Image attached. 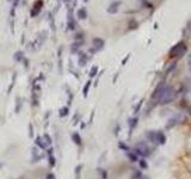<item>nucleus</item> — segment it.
Masks as SVG:
<instances>
[{"label": "nucleus", "instance_id": "obj_1", "mask_svg": "<svg viewBox=\"0 0 191 179\" xmlns=\"http://www.w3.org/2000/svg\"><path fill=\"white\" fill-rule=\"evenodd\" d=\"M153 98L157 99L160 104H167V103H170L171 101H173V99L176 98V91L170 86L160 85L155 90Z\"/></svg>", "mask_w": 191, "mask_h": 179}, {"label": "nucleus", "instance_id": "obj_2", "mask_svg": "<svg viewBox=\"0 0 191 179\" xmlns=\"http://www.w3.org/2000/svg\"><path fill=\"white\" fill-rule=\"evenodd\" d=\"M188 52V47L186 44L182 41V42H178L177 44H174L170 50V56L171 57H179V56H183L185 53Z\"/></svg>", "mask_w": 191, "mask_h": 179}, {"label": "nucleus", "instance_id": "obj_3", "mask_svg": "<svg viewBox=\"0 0 191 179\" xmlns=\"http://www.w3.org/2000/svg\"><path fill=\"white\" fill-rule=\"evenodd\" d=\"M147 136H148V138L152 142H155V143H165V135L163 134V133H160V131H149L148 134H147Z\"/></svg>", "mask_w": 191, "mask_h": 179}, {"label": "nucleus", "instance_id": "obj_4", "mask_svg": "<svg viewBox=\"0 0 191 179\" xmlns=\"http://www.w3.org/2000/svg\"><path fill=\"white\" fill-rule=\"evenodd\" d=\"M149 149L147 146L145 145H139L136 148H135V154L136 155H141V156H148L149 155Z\"/></svg>", "mask_w": 191, "mask_h": 179}, {"label": "nucleus", "instance_id": "obj_5", "mask_svg": "<svg viewBox=\"0 0 191 179\" xmlns=\"http://www.w3.org/2000/svg\"><path fill=\"white\" fill-rule=\"evenodd\" d=\"M93 43H94V49H93V50H91L92 53L98 52L99 49H102L103 48V44H104V42L102 41V39H99V38H94L93 39Z\"/></svg>", "mask_w": 191, "mask_h": 179}, {"label": "nucleus", "instance_id": "obj_6", "mask_svg": "<svg viewBox=\"0 0 191 179\" xmlns=\"http://www.w3.org/2000/svg\"><path fill=\"white\" fill-rule=\"evenodd\" d=\"M121 5V1H115V3H112L111 5H110V7H109V10L108 11L110 12V13H116L117 11H118V6Z\"/></svg>", "mask_w": 191, "mask_h": 179}, {"label": "nucleus", "instance_id": "obj_7", "mask_svg": "<svg viewBox=\"0 0 191 179\" xmlns=\"http://www.w3.org/2000/svg\"><path fill=\"white\" fill-rule=\"evenodd\" d=\"M72 140H73L74 143L78 145V146H81V143H83V142H81V141H83L81 137H80V135H79L78 133H74V134L72 135Z\"/></svg>", "mask_w": 191, "mask_h": 179}, {"label": "nucleus", "instance_id": "obj_8", "mask_svg": "<svg viewBox=\"0 0 191 179\" xmlns=\"http://www.w3.org/2000/svg\"><path fill=\"white\" fill-rule=\"evenodd\" d=\"M53 149L50 148V149H48V154H49V162H50V166H55V164H56V161H55V158L53 156Z\"/></svg>", "mask_w": 191, "mask_h": 179}, {"label": "nucleus", "instance_id": "obj_9", "mask_svg": "<svg viewBox=\"0 0 191 179\" xmlns=\"http://www.w3.org/2000/svg\"><path fill=\"white\" fill-rule=\"evenodd\" d=\"M36 145H37V146H39L42 149H46V147H47V146H46V143H44V141L42 142V138H41V137H37V138H36Z\"/></svg>", "mask_w": 191, "mask_h": 179}, {"label": "nucleus", "instance_id": "obj_10", "mask_svg": "<svg viewBox=\"0 0 191 179\" xmlns=\"http://www.w3.org/2000/svg\"><path fill=\"white\" fill-rule=\"evenodd\" d=\"M78 17L80 19H85L86 18V10L83 8V10H79V12H78Z\"/></svg>", "mask_w": 191, "mask_h": 179}, {"label": "nucleus", "instance_id": "obj_11", "mask_svg": "<svg viewBox=\"0 0 191 179\" xmlns=\"http://www.w3.org/2000/svg\"><path fill=\"white\" fill-rule=\"evenodd\" d=\"M128 156H129V159H132V161H137V155H136L135 153L129 152V153H128Z\"/></svg>", "mask_w": 191, "mask_h": 179}, {"label": "nucleus", "instance_id": "obj_12", "mask_svg": "<svg viewBox=\"0 0 191 179\" xmlns=\"http://www.w3.org/2000/svg\"><path fill=\"white\" fill-rule=\"evenodd\" d=\"M136 122H137V118L130 119V121H129V127H130V130H133V128L136 125Z\"/></svg>", "mask_w": 191, "mask_h": 179}, {"label": "nucleus", "instance_id": "obj_13", "mask_svg": "<svg viewBox=\"0 0 191 179\" xmlns=\"http://www.w3.org/2000/svg\"><path fill=\"white\" fill-rule=\"evenodd\" d=\"M90 86H91V81H87L86 85H85V87H84V96H85V97L87 96V92H88Z\"/></svg>", "mask_w": 191, "mask_h": 179}, {"label": "nucleus", "instance_id": "obj_14", "mask_svg": "<svg viewBox=\"0 0 191 179\" xmlns=\"http://www.w3.org/2000/svg\"><path fill=\"white\" fill-rule=\"evenodd\" d=\"M68 114V107H63L60 110V116H67Z\"/></svg>", "mask_w": 191, "mask_h": 179}, {"label": "nucleus", "instance_id": "obj_15", "mask_svg": "<svg viewBox=\"0 0 191 179\" xmlns=\"http://www.w3.org/2000/svg\"><path fill=\"white\" fill-rule=\"evenodd\" d=\"M43 138H46V140H47L46 142H47L48 145H50V143H52V138H50V137H49V135H48V134H46V135L43 136Z\"/></svg>", "mask_w": 191, "mask_h": 179}, {"label": "nucleus", "instance_id": "obj_16", "mask_svg": "<svg viewBox=\"0 0 191 179\" xmlns=\"http://www.w3.org/2000/svg\"><path fill=\"white\" fill-rule=\"evenodd\" d=\"M97 71H98V68H97V67H93V68L91 69V74H90V75H91V76H94L96 73H97Z\"/></svg>", "mask_w": 191, "mask_h": 179}, {"label": "nucleus", "instance_id": "obj_17", "mask_svg": "<svg viewBox=\"0 0 191 179\" xmlns=\"http://www.w3.org/2000/svg\"><path fill=\"white\" fill-rule=\"evenodd\" d=\"M23 56H22V53L21 52H19V53H17V54H14V59L16 60H21Z\"/></svg>", "mask_w": 191, "mask_h": 179}, {"label": "nucleus", "instance_id": "obj_18", "mask_svg": "<svg viewBox=\"0 0 191 179\" xmlns=\"http://www.w3.org/2000/svg\"><path fill=\"white\" fill-rule=\"evenodd\" d=\"M47 179H55V176L54 174H48L47 176Z\"/></svg>", "mask_w": 191, "mask_h": 179}, {"label": "nucleus", "instance_id": "obj_19", "mask_svg": "<svg viewBox=\"0 0 191 179\" xmlns=\"http://www.w3.org/2000/svg\"><path fill=\"white\" fill-rule=\"evenodd\" d=\"M188 62H189V65L191 66V54L189 55V57H188Z\"/></svg>", "mask_w": 191, "mask_h": 179}, {"label": "nucleus", "instance_id": "obj_20", "mask_svg": "<svg viewBox=\"0 0 191 179\" xmlns=\"http://www.w3.org/2000/svg\"><path fill=\"white\" fill-rule=\"evenodd\" d=\"M141 166H142V167H147V164H146L145 161H141Z\"/></svg>", "mask_w": 191, "mask_h": 179}, {"label": "nucleus", "instance_id": "obj_21", "mask_svg": "<svg viewBox=\"0 0 191 179\" xmlns=\"http://www.w3.org/2000/svg\"><path fill=\"white\" fill-rule=\"evenodd\" d=\"M0 168H1V165H0Z\"/></svg>", "mask_w": 191, "mask_h": 179}]
</instances>
